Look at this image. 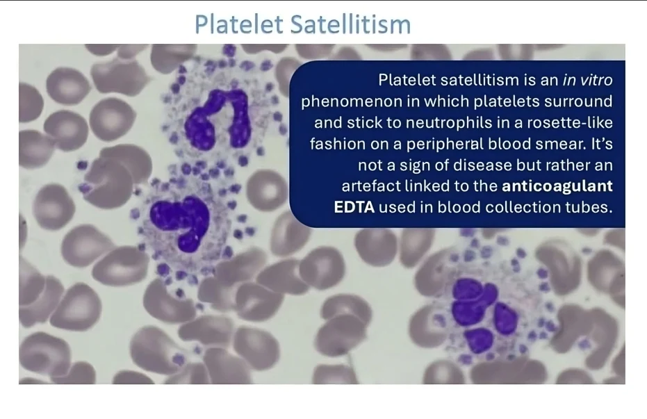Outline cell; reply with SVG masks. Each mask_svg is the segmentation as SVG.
<instances>
[{"label":"cell","instance_id":"6","mask_svg":"<svg viewBox=\"0 0 647 419\" xmlns=\"http://www.w3.org/2000/svg\"><path fill=\"white\" fill-rule=\"evenodd\" d=\"M147 263L146 255L140 251L130 247H119L96 263L92 276L105 286H128L145 277Z\"/></svg>","mask_w":647,"mask_h":419},{"label":"cell","instance_id":"28","mask_svg":"<svg viewBox=\"0 0 647 419\" xmlns=\"http://www.w3.org/2000/svg\"><path fill=\"white\" fill-rule=\"evenodd\" d=\"M55 384H93L96 382V372L92 365L85 361L73 363L65 376L50 378Z\"/></svg>","mask_w":647,"mask_h":419},{"label":"cell","instance_id":"10","mask_svg":"<svg viewBox=\"0 0 647 419\" xmlns=\"http://www.w3.org/2000/svg\"><path fill=\"white\" fill-rule=\"evenodd\" d=\"M75 211L74 202L67 189L56 183L42 186L32 206L33 215L38 225L51 231L65 227L73 218Z\"/></svg>","mask_w":647,"mask_h":419},{"label":"cell","instance_id":"9","mask_svg":"<svg viewBox=\"0 0 647 419\" xmlns=\"http://www.w3.org/2000/svg\"><path fill=\"white\" fill-rule=\"evenodd\" d=\"M346 265L341 252L332 246H320L309 252L299 263V274L309 286L325 290L344 278Z\"/></svg>","mask_w":647,"mask_h":419},{"label":"cell","instance_id":"22","mask_svg":"<svg viewBox=\"0 0 647 419\" xmlns=\"http://www.w3.org/2000/svg\"><path fill=\"white\" fill-rule=\"evenodd\" d=\"M339 314L354 315L366 325L371 318L368 303L359 296L352 294L332 295L323 302L320 309V316L323 320H327Z\"/></svg>","mask_w":647,"mask_h":419},{"label":"cell","instance_id":"24","mask_svg":"<svg viewBox=\"0 0 647 419\" xmlns=\"http://www.w3.org/2000/svg\"><path fill=\"white\" fill-rule=\"evenodd\" d=\"M19 306L33 304L43 293L47 277L19 256Z\"/></svg>","mask_w":647,"mask_h":419},{"label":"cell","instance_id":"21","mask_svg":"<svg viewBox=\"0 0 647 419\" xmlns=\"http://www.w3.org/2000/svg\"><path fill=\"white\" fill-rule=\"evenodd\" d=\"M283 301L282 294L250 285L245 289L241 299L242 315L250 321L266 320L276 313Z\"/></svg>","mask_w":647,"mask_h":419},{"label":"cell","instance_id":"23","mask_svg":"<svg viewBox=\"0 0 647 419\" xmlns=\"http://www.w3.org/2000/svg\"><path fill=\"white\" fill-rule=\"evenodd\" d=\"M196 48L195 44H154L151 63L158 72L169 74L191 58Z\"/></svg>","mask_w":647,"mask_h":419},{"label":"cell","instance_id":"12","mask_svg":"<svg viewBox=\"0 0 647 419\" xmlns=\"http://www.w3.org/2000/svg\"><path fill=\"white\" fill-rule=\"evenodd\" d=\"M43 128L54 140L56 147L66 152L81 148L88 135L86 120L81 115L67 110L51 114L45 120Z\"/></svg>","mask_w":647,"mask_h":419},{"label":"cell","instance_id":"11","mask_svg":"<svg viewBox=\"0 0 647 419\" xmlns=\"http://www.w3.org/2000/svg\"><path fill=\"white\" fill-rule=\"evenodd\" d=\"M135 110L126 101L108 97L99 101L90 113V125L99 140L110 142L125 135L136 120Z\"/></svg>","mask_w":647,"mask_h":419},{"label":"cell","instance_id":"27","mask_svg":"<svg viewBox=\"0 0 647 419\" xmlns=\"http://www.w3.org/2000/svg\"><path fill=\"white\" fill-rule=\"evenodd\" d=\"M312 383L325 384H358L354 369L347 365H319L313 374Z\"/></svg>","mask_w":647,"mask_h":419},{"label":"cell","instance_id":"7","mask_svg":"<svg viewBox=\"0 0 647 419\" xmlns=\"http://www.w3.org/2000/svg\"><path fill=\"white\" fill-rule=\"evenodd\" d=\"M366 327L354 315H336L327 320L318 329L314 340L315 348L328 357L345 355L365 339Z\"/></svg>","mask_w":647,"mask_h":419},{"label":"cell","instance_id":"3","mask_svg":"<svg viewBox=\"0 0 647 419\" xmlns=\"http://www.w3.org/2000/svg\"><path fill=\"white\" fill-rule=\"evenodd\" d=\"M19 363L28 371L60 377L67 374L71 366V350L63 339L43 331L28 336L21 343Z\"/></svg>","mask_w":647,"mask_h":419},{"label":"cell","instance_id":"15","mask_svg":"<svg viewBox=\"0 0 647 419\" xmlns=\"http://www.w3.org/2000/svg\"><path fill=\"white\" fill-rule=\"evenodd\" d=\"M241 337L242 354L254 369L268 370L279 360V343L268 332L256 329H245Z\"/></svg>","mask_w":647,"mask_h":419},{"label":"cell","instance_id":"30","mask_svg":"<svg viewBox=\"0 0 647 419\" xmlns=\"http://www.w3.org/2000/svg\"><path fill=\"white\" fill-rule=\"evenodd\" d=\"M147 46V44H120L117 51V57L121 59H132L136 54Z\"/></svg>","mask_w":647,"mask_h":419},{"label":"cell","instance_id":"13","mask_svg":"<svg viewBox=\"0 0 647 419\" xmlns=\"http://www.w3.org/2000/svg\"><path fill=\"white\" fill-rule=\"evenodd\" d=\"M46 87L53 100L66 106L79 104L91 90L89 81L80 71L62 67L48 76Z\"/></svg>","mask_w":647,"mask_h":419},{"label":"cell","instance_id":"2","mask_svg":"<svg viewBox=\"0 0 647 419\" xmlns=\"http://www.w3.org/2000/svg\"><path fill=\"white\" fill-rule=\"evenodd\" d=\"M79 190L90 204L101 209H114L130 197V174L117 159L99 156L92 163Z\"/></svg>","mask_w":647,"mask_h":419},{"label":"cell","instance_id":"14","mask_svg":"<svg viewBox=\"0 0 647 419\" xmlns=\"http://www.w3.org/2000/svg\"><path fill=\"white\" fill-rule=\"evenodd\" d=\"M354 247L366 263L379 266L388 263L395 252V236L382 229H362L354 236Z\"/></svg>","mask_w":647,"mask_h":419},{"label":"cell","instance_id":"17","mask_svg":"<svg viewBox=\"0 0 647 419\" xmlns=\"http://www.w3.org/2000/svg\"><path fill=\"white\" fill-rule=\"evenodd\" d=\"M249 191L253 204L265 211L278 208L288 197L286 181L274 171L258 172L252 180Z\"/></svg>","mask_w":647,"mask_h":419},{"label":"cell","instance_id":"5","mask_svg":"<svg viewBox=\"0 0 647 419\" xmlns=\"http://www.w3.org/2000/svg\"><path fill=\"white\" fill-rule=\"evenodd\" d=\"M90 74L99 92H118L130 97L138 95L150 80L137 60L118 57L94 64Z\"/></svg>","mask_w":647,"mask_h":419},{"label":"cell","instance_id":"31","mask_svg":"<svg viewBox=\"0 0 647 419\" xmlns=\"http://www.w3.org/2000/svg\"><path fill=\"white\" fill-rule=\"evenodd\" d=\"M120 44H85L88 49L95 55L104 56L113 51Z\"/></svg>","mask_w":647,"mask_h":419},{"label":"cell","instance_id":"25","mask_svg":"<svg viewBox=\"0 0 647 419\" xmlns=\"http://www.w3.org/2000/svg\"><path fill=\"white\" fill-rule=\"evenodd\" d=\"M99 156L117 159L126 167L135 171L137 177L138 171L140 172L141 177L144 176L143 171L147 169L149 161L146 152L141 148L132 145H118L104 147L99 151Z\"/></svg>","mask_w":647,"mask_h":419},{"label":"cell","instance_id":"16","mask_svg":"<svg viewBox=\"0 0 647 419\" xmlns=\"http://www.w3.org/2000/svg\"><path fill=\"white\" fill-rule=\"evenodd\" d=\"M311 229L298 221L291 211L283 213L277 220L272 238V250L278 256H291L308 243Z\"/></svg>","mask_w":647,"mask_h":419},{"label":"cell","instance_id":"19","mask_svg":"<svg viewBox=\"0 0 647 419\" xmlns=\"http://www.w3.org/2000/svg\"><path fill=\"white\" fill-rule=\"evenodd\" d=\"M54 140L37 130L19 133V165L27 170L43 167L51 158L56 148Z\"/></svg>","mask_w":647,"mask_h":419},{"label":"cell","instance_id":"1","mask_svg":"<svg viewBox=\"0 0 647 419\" xmlns=\"http://www.w3.org/2000/svg\"><path fill=\"white\" fill-rule=\"evenodd\" d=\"M143 215L145 238L173 269L198 273L222 259L231 220L223 199L203 179L185 174L163 181Z\"/></svg>","mask_w":647,"mask_h":419},{"label":"cell","instance_id":"26","mask_svg":"<svg viewBox=\"0 0 647 419\" xmlns=\"http://www.w3.org/2000/svg\"><path fill=\"white\" fill-rule=\"evenodd\" d=\"M44 101L39 91L26 83H19V121L28 122L42 113Z\"/></svg>","mask_w":647,"mask_h":419},{"label":"cell","instance_id":"29","mask_svg":"<svg viewBox=\"0 0 647 419\" xmlns=\"http://www.w3.org/2000/svg\"><path fill=\"white\" fill-rule=\"evenodd\" d=\"M113 384H135L151 383V381L145 375L131 372L121 371L115 375L113 380Z\"/></svg>","mask_w":647,"mask_h":419},{"label":"cell","instance_id":"20","mask_svg":"<svg viewBox=\"0 0 647 419\" xmlns=\"http://www.w3.org/2000/svg\"><path fill=\"white\" fill-rule=\"evenodd\" d=\"M64 287L59 279L47 276L46 286L42 295L31 305L19 306V319L25 328L45 322L58 305Z\"/></svg>","mask_w":647,"mask_h":419},{"label":"cell","instance_id":"8","mask_svg":"<svg viewBox=\"0 0 647 419\" xmlns=\"http://www.w3.org/2000/svg\"><path fill=\"white\" fill-rule=\"evenodd\" d=\"M114 247L107 235L92 224H83L72 229L64 236L60 252L69 265L85 268Z\"/></svg>","mask_w":647,"mask_h":419},{"label":"cell","instance_id":"18","mask_svg":"<svg viewBox=\"0 0 647 419\" xmlns=\"http://www.w3.org/2000/svg\"><path fill=\"white\" fill-rule=\"evenodd\" d=\"M299 263L294 258L283 260L264 271L259 277V282L282 295H304L310 287L300 276Z\"/></svg>","mask_w":647,"mask_h":419},{"label":"cell","instance_id":"4","mask_svg":"<svg viewBox=\"0 0 647 419\" xmlns=\"http://www.w3.org/2000/svg\"><path fill=\"white\" fill-rule=\"evenodd\" d=\"M101 308L97 293L88 284L77 282L66 291L49 322L59 329L85 331L97 322Z\"/></svg>","mask_w":647,"mask_h":419}]
</instances>
